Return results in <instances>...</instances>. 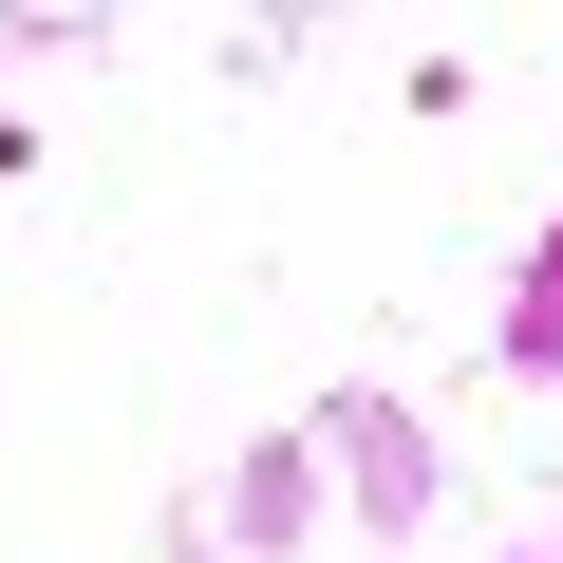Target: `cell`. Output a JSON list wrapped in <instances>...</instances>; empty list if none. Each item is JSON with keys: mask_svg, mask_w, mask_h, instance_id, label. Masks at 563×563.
Returning <instances> with one entry per match:
<instances>
[]
</instances>
